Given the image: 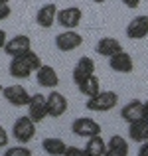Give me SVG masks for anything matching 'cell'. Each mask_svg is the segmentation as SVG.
Listing matches in <instances>:
<instances>
[{"mask_svg": "<svg viewBox=\"0 0 148 156\" xmlns=\"http://www.w3.org/2000/svg\"><path fill=\"white\" fill-rule=\"evenodd\" d=\"M2 97L6 99V103H10L12 107H28L30 103V93L24 85H8L2 89Z\"/></svg>", "mask_w": 148, "mask_h": 156, "instance_id": "5", "label": "cell"}, {"mask_svg": "<svg viewBox=\"0 0 148 156\" xmlns=\"http://www.w3.org/2000/svg\"><path fill=\"white\" fill-rule=\"evenodd\" d=\"M121 119L126 121L129 125L130 122H136V121H142V101H138V99L129 101L121 109Z\"/></svg>", "mask_w": 148, "mask_h": 156, "instance_id": "18", "label": "cell"}, {"mask_svg": "<svg viewBox=\"0 0 148 156\" xmlns=\"http://www.w3.org/2000/svg\"><path fill=\"white\" fill-rule=\"evenodd\" d=\"M8 140H10V134L4 126H0V148H6L8 146Z\"/></svg>", "mask_w": 148, "mask_h": 156, "instance_id": "25", "label": "cell"}, {"mask_svg": "<svg viewBox=\"0 0 148 156\" xmlns=\"http://www.w3.org/2000/svg\"><path fill=\"white\" fill-rule=\"evenodd\" d=\"M61 156H87V154H85L83 148H77V146H67V150H65Z\"/></svg>", "mask_w": 148, "mask_h": 156, "instance_id": "24", "label": "cell"}, {"mask_svg": "<svg viewBox=\"0 0 148 156\" xmlns=\"http://www.w3.org/2000/svg\"><path fill=\"white\" fill-rule=\"evenodd\" d=\"M36 81H38V85L42 89H49V91H53V89H57V85H59V75H57L55 67L44 63L42 67L36 71Z\"/></svg>", "mask_w": 148, "mask_h": 156, "instance_id": "12", "label": "cell"}, {"mask_svg": "<svg viewBox=\"0 0 148 156\" xmlns=\"http://www.w3.org/2000/svg\"><path fill=\"white\" fill-rule=\"evenodd\" d=\"M42 57L38 55L34 50H30L28 53L20 57H12L10 65H8V73L10 77H16V79H28L32 73H36L40 67H42Z\"/></svg>", "mask_w": 148, "mask_h": 156, "instance_id": "1", "label": "cell"}, {"mask_svg": "<svg viewBox=\"0 0 148 156\" xmlns=\"http://www.w3.org/2000/svg\"><path fill=\"white\" fill-rule=\"evenodd\" d=\"M0 2H2V4H10V0H0Z\"/></svg>", "mask_w": 148, "mask_h": 156, "instance_id": "32", "label": "cell"}, {"mask_svg": "<svg viewBox=\"0 0 148 156\" xmlns=\"http://www.w3.org/2000/svg\"><path fill=\"white\" fill-rule=\"evenodd\" d=\"M71 133L81 138H91L101 134V125L91 117H77L71 122Z\"/></svg>", "mask_w": 148, "mask_h": 156, "instance_id": "4", "label": "cell"}, {"mask_svg": "<svg viewBox=\"0 0 148 156\" xmlns=\"http://www.w3.org/2000/svg\"><path fill=\"white\" fill-rule=\"evenodd\" d=\"M109 67L113 69L115 73H132V69H134L132 55L125 50L115 53L113 57H109Z\"/></svg>", "mask_w": 148, "mask_h": 156, "instance_id": "15", "label": "cell"}, {"mask_svg": "<svg viewBox=\"0 0 148 156\" xmlns=\"http://www.w3.org/2000/svg\"><path fill=\"white\" fill-rule=\"evenodd\" d=\"M85 154L87 156H105L107 152V142L103 140V136H91L87 138V144H85Z\"/></svg>", "mask_w": 148, "mask_h": 156, "instance_id": "21", "label": "cell"}, {"mask_svg": "<svg viewBox=\"0 0 148 156\" xmlns=\"http://www.w3.org/2000/svg\"><path fill=\"white\" fill-rule=\"evenodd\" d=\"M95 4H103V2H107V0H93Z\"/></svg>", "mask_w": 148, "mask_h": 156, "instance_id": "31", "label": "cell"}, {"mask_svg": "<svg viewBox=\"0 0 148 156\" xmlns=\"http://www.w3.org/2000/svg\"><path fill=\"white\" fill-rule=\"evenodd\" d=\"M118 105V93L115 91H101L97 93L95 97L87 99V111H93V113H107V111L115 109Z\"/></svg>", "mask_w": 148, "mask_h": 156, "instance_id": "2", "label": "cell"}, {"mask_svg": "<svg viewBox=\"0 0 148 156\" xmlns=\"http://www.w3.org/2000/svg\"><path fill=\"white\" fill-rule=\"evenodd\" d=\"M83 44V36L75 30H65L55 36V46L59 51H73Z\"/></svg>", "mask_w": 148, "mask_h": 156, "instance_id": "9", "label": "cell"}, {"mask_svg": "<svg viewBox=\"0 0 148 156\" xmlns=\"http://www.w3.org/2000/svg\"><path fill=\"white\" fill-rule=\"evenodd\" d=\"M46 105H48V117H51V119H59L61 115L67 113V107H69L67 97L63 93H59L57 89H53L46 97Z\"/></svg>", "mask_w": 148, "mask_h": 156, "instance_id": "8", "label": "cell"}, {"mask_svg": "<svg viewBox=\"0 0 148 156\" xmlns=\"http://www.w3.org/2000/svg\"><path fill=\"white\" fill-rule=\"evenodd\" d=\"M42 148H44V152H48L49 156H61L67 150V144H65L61 138L49 136V138H44L42 140Z\"/></svg>", "mask_w": 148, "mask_h": 156, "instance_id": "19", "label": "cell"}, {"mask_svg": "<svg viewBox=\"0 0 148 156\" xmlns=\"http://www.w3.org/2000/svg\"><path fill=\"white\" fill-rule=\"evenodd\" d=\"M81 20H83V12H81V8L67 6V8H61V10L57 12L55 22L59 24L61 28H65V30H75V28L81 24Z\"/></svg>", "mask_w": 148, "mask_h": 156, "instance_id": "6", "label": "cell"}, {"mask_svg": "<svg viewBox=\"0 0 148 156\" xmlns=\"http://www.w3.org/2000/svg\"><path fill=\"white\" fill-rule=\"evenodd\" d=\"M4 156H32V150L28 148L26 144H16V146H10V148H6Z\"/></svg>", "mask_w": 148, "mask_h": 156, "instance_id": "23", "label": "cell"}, {"mask_svg": "<svg viewBox=\"0 0 148 156\" xmlns=\"http://www.w3.org/2000/svg\"><path fill=\"white\" fill-rule=\"evenodd\" d=\"M32 50V40L30 36L26 34H16L14 38H10L6 42V46H4V53L10 57H20L24 55V53H28Z\"/></svg>", "mask_w": 148, "mask_h": 156, "instance_id": "7", "label": "cell"}, {"mask_svg": "<svg viewBox=\"0 0 148 156\" xmlns=\"http://www.w3.org/2000/svg\"><path fill=\"white\" fill-rule=\"evenodd\" d=\"M91 75H95V61H93L89 55L79 57L77 63H75V67H73V83L79 85L81 81H85Z\"/></svg>", "mask_w": 148, "mask_h": 156, "instance_id": "14", "label": "cell"}, {"mask_svg": "<svg viewBox=\"0 0 148 156\" xmlns=\"http://www.w3.org/2000/svg\"><path fill=\"white\" fill-rule=\"evenodd\" d=\"M57 12H59V8H57L55 2H46L36 12V24H38L40 28H44V30H49V28L55 24Z\"/></svg>", "mask_w": 148, "mask_h": 156, "instance_id": "11", "label": "cell"}, {"mask_svg": "<svg viewBox=\"0 0 148 156\" xmlns=\"http://www.w3.org/2000/svg\"><path fill=\"white\" fill-rule=\"evenodd\" d=\"M129 138L134 142H146L148 140V125L144 121H136L129 125Z\"/></svg>", "mask_w": 148, "mask_h": 156, "instance_id": "20", "label": "cell"}, {"mask_svg": "<svg viewBox=\"0 0 148 156\" xmlns=\"http://www.w3.org/2000/svg\"><path fill=\"white\" fill-rule=\"evenodd\" d=\"M12 136L14 140H18L20 144H28L30 140H34L36 136V122L32 121L28 115L18 117L12 125Z\"/></svg>", "mask_w": 148, "mask_h": 156, "instance_id": "3", "label": "cell"}, {"mask_svg": "<svg viewBox=\"0 0 148 156\" xmlns=\"http://www.w3.org/2000/svg\"><path fill=\"white\" fill-rule=\"evenodd\" d=\"M10 14H12L10 4H2V2H0V22H2V20H6Z\"/></svg>", "mask_w": 148, "mask_h": 156, "instance_id": "26", "label": "cell"}, {"mask_svg": "<svg viewBox=\"0 0 148 156\" xmlns=\"http://www.w3.org/2000/svg\"><path fill=\"white\" fill-rule=\"evenodd\" d=\"M28 117L34 122H42L48 117V105H46V95L44 93H34L28 103Z\"/></svg>", "mask_w": 148, "mask_h": 156, "instance_id": "10", "label": "cell"}, {"mask_svg": "<svg viewBox=\"0 0 148 156\" xmlns=\"http://www.w3.org/2000/svg\"><path fill=\"white\" fill-rule=\"evenodd\" d=\"M77 87H79V91L83 93L87 99H91V97H95L97 93H101V81H99L97 75H91V77H87L85 81H81Z\"/></svg>", "mask_w": 148, "mask_h": 156, "instance_id": "22", "label": "cell"}, {"mask_svg": "<svg viewBox=\"0 0 148 156\" xmlns=\"http://www.w3.org/2000/svg\"><path fill=\"white\" fill-rule=\"evenodd\" d=\"M6 42H8V38H6V32H4V30H0V50H4Z\"/></svg>", "mask_w": 148, "mask_h": 156, "instance_id": "30", "label": "cell"}, {"mask_svg": "<svg viewBox=\"0 0 148 156\" xmlns=\"http://www.w3.org/2000/svg\"><path fill=\"white\" fill-rule=\"evenodd\" d=\"M105 156H129V142L121 134H113L107 142Z\"/></svg>", "mask_w": 148, "mask_h": 156, "instance_id": "17", "label": "cell"}, {"mask_svg": "<svg viewBox=\"0 0 148 156\" xmlns=\"http://www.w3.org/2000/svg\"><path fill=\"white\" fill-rule=\"evenodd\" d=\"M2 89H4V87H2V85H0V93H2Z\"/></svg>", "mask_w": 148, "mask_h": 156, "instance_id": "33", "label": "cell"}, {"mask_svg": "<svg viewBox=\"0 0 148 156\" xmlns=\"http://www.w3.org/2000/svg\"><path fill=\"white\" fill-rule=\"evenodd\" d=\"M136 156H148V140L140 144V148H138V154H136Z\"/></svg>", "mask_w": 148, "mask_h": 156, "instance_id": "28", "label": "cell"}, {"mask_svg": "<svg viewBox=\"0 0 148 156\" xmlns=\"http://www.w3.org/2000/svg\"><path fill=\"white\" fill-rule=\"evenodd\" d=\"M95 50L97 53L101 57H113L115 53H118V51H122V46H121V42H118L117 38H111V36H105V38H101L97 42V46H95Z\"/></svg>", "mask_w": 148, "mask_h": 156, "instance_id": "16", "label": "cell"}, {"mask_svg": "<svg viewBox=\"0 0 148 156\" xmlns=\"http://www.w3.org/2000/svg\"><path fill=\"white\" fill-rule=\"evenodd\" d=\"M121 2L125 4L126 8H130V10H136V8L140 6V2H142V0H121Z\"/></svg>", "mask_w": 148, "mask_h": 156, "instance_id": "27", "label": "cell"}, {"mask_svg": "<svg viewBox=\"0 0 148 156\" xmlns=\"http://www.w3.org/2000/svg\"><path fill=\"white\" fill-rule=\"evenodd\" d=\"M142 121L148 125V101H144V103H142Z\"/></svg>", "mask_w": 148, "mask_h": 156, "instance_id": "29", "label": "cell"}, {"mask_svg": "<svg viewBox=\"0 0 148 156\" xmlns=\"http://www.w3.org/2000/svg\"><path fill=\"white\" fill-rule=\"evenodd\" d=\"M126 38L129 40H144L148 36V16L140 14L134 16L129 24H126Z\"/></svg>", "mask_w": 148, "mask_h": 156, "instance_id": "13", "label": "cell"}]
</instances>
